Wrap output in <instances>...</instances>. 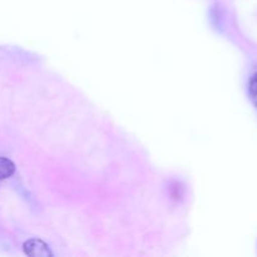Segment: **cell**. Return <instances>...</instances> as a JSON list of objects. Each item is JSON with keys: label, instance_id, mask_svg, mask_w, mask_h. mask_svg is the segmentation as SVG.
<instances>
[{"label": "cell", "instance_id": "obj_1", "mask_svg": "<svg viewBox=\"0 0 257 257\" xmlns=\"http://www.w3.org/2000/svg\"><path fill=\"white\" fill-rule=\"evenodd\" d=\"M250 90H251V94H252L253 97H256V95H257V73L255 75H253L252 79H251Z\"/></svg>", "mask_w": 257, "mask_h": 257}]
</instances>
